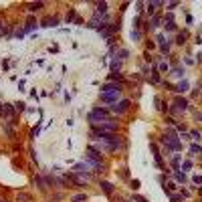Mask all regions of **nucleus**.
<instances>
[{
	"instance_id": "35",
	"label": "nucleus",
	"mask_w": 202,
	"mask_h": 202,
	"mask_svg": "<svg viewBox=\"0 0 202 202\" xmlns=\"http://www.w3.org/2000/svg\"><path fill=\"white\" fill-rule=\"evenodd\" d=\"M0 202H4V200H0Z\"/></svg>"
},
{
	"instance_id": "9",
	"label": "nucleus",
	"mask_w": 202,
	"mask_h": 202,
	"mask_svg": "<svg viewBox=\"0 0 202 202\" xmlns=\"http://www.w3.org/2000/svg\"><path fill=\"white\" fill-rule=\"evenodd\" d=\"M188 89V81H182V83H178V85H176V93H184V91Z\"/></svg>"
},
{
	"instance_id": "30",
	"label": "nucleus",
	"mask_w": 202,
	"mask_h": 202,
	"mask_svg": "<svg viewBox=\"0 0 202 202\" xmlns=\"http://www.w3.org/2000/svg\"><path fill=\"white\" fill-rule=\"evenodd\" d=\"M176 6H178V2H170V4H168V8H170V10H174Z\"/></svg>"
},
{
	"instance_id": "5",
	"label": "nucleus",
	"mask_w": 202,
	"mask_h": 202,
	"mask_svg": "<svg viewBox=\"0 0 202 202\" xmlns=\"http://www.w3.org/2000/svg\"><path fill=\"white\" fill-rule=\"evenodd\" d=\"M111 91H121V85L119 83H105L101 87V93H111Z\"/></svg>"
},
{
	"instance_id": "6",
	"label": "nucleus",
	"mask_w": 202,
	"mask_h": 202,
	"mask_svg": "<svg viewBox=\"0 0 202 202\" xmlns=\"http://www.w3.org/2000/svg\"><path fill=\"white\" fill-rule=\"evenodd\" d=\"M87 156H89L91 162H95V164H101V154L95 150V148H89V152H87Z\"/></svg>"
},
{
	"instance_id": "1",
	"label": "nucleus",
	"mask_w": 202,
	"mask_h": 202,
	"mask_svg": "<svg viewBox=\"0 0 202 202\" xmlns=\"http://www.w3.org/2000/svg\"><path fill=\"white\" fill-rule=\"evenodd\" d=\"M103 119H109V113H107V109H101V107H97V109H93V111L89 113V124H91V125L99 124V121H103Z\"/></svg>"
},
{
	"instance_id": "7",
	"label": "nucleus",
	"mask_w": 202,
	"mask_h": 202,
	"mask_svg": "<svg viewBox=\"0 0 202 202\" xmlns=\"http://www.w3.org/2000/svg\"><path fill=\"white\" fill-rule=\"evenodd\" d=\"M99 186H101V190L105 192V194H113V190H115V186H113L111 182H105V180H103V182H101Z\"/></svg>"
},
{
	"instance_id": "24",
	"label": "nucleus",
	"mask_w": 202,
	"mask_h": 202,
	"mask_svg": "<svg viewBox=\"0 0 202 202\" xmlns=\"http://www.w3.org/2000/svg\"><path fill=\"white\" fill-rule=\"evenodd\" d=\"M109 79H111V81H115V79H117V81H121V75H119V73H111Z\"/></svg>"
},
{
	"instance_id": "19",
	"label": "nucleus",
	"mask_w": 202,
	"mask_h": 202,
	"mask_svg": "<svg viewBox=\"0 0 202 202\" xmlns=\"http://www.w3.org/2000/svg\"><path fill=\"white\" fill-rule=\"evenodd\" d=\"M170 200L172 202H182V196H180V194H170Z\"/></svg>"
},
{
	"instance_id": "31",
	"label": "nucleus",
	"mask_w": 202,
	"mask_h": 202,
	"mask_svg": "<svg viewBox=\"0 0 202 202\" xmlns=\"http://www.w3.org/2000/svg\"><path fill=\"white\" fill-rule=\"evenodd\" d=\"M14 107H16V109H18V111H23V109H24V103H16V105H14Z\"/></svg>"
},
{
	"instance_id": "21",
	"label": "nucleus",
	"mask_w": 202,
	"mask_h": 202,
	"mask_svg": "<svg viewBox=\"0 0 202 202\" xmlns=\"http://www.w3.org/2000/svg\"><path fill=\"white\" fill-rule=\"evenodd\" d=\"M174 28H176V24H174V20H166V31H174Z\"/></svg>"
},
{
	"instance_id": "12",
	"label": "nucleus",
	"mask_w": 202,
	"mask_h": 202,
	"mask_svg": "<svg viewBox=\"0 0 202 202\" xmlns=\"http://www.w3.org/2000/svg\"><path fill=\"white\" fill-rule=\"evenodd\" d=\"M156 6H162V2H150V4H148V12H150V14H154Z\"/></svg>"
},
{
	"instance_id": "2",
	"label": "nucleus",
	"mask_w": 202,
	"mask_h": 202,
	"mask_svg": "<svg viewBox=\"0 0 202 202\" xmlns=\"http://www.w3.org/2000/svg\"><path fill=\"white\" fill-rule=\"evenodd\" d=\"M129 99H124V101H119V103H113L111 105V111L113 113H117V115H121V113H125L127 109H129Z\"/></svg>"
},
{
	"instance_id": "11",
	"label": "nucleus",
	"mask_w": 202,
	"mask_h": 202,
	"mask_svg": "<svg viewBox=\"0 0 202 202\" xmlns=\"http://www.w3.org/2000/svg\"><path fill=\"white\" fill-rule=\"evenodd\" d=\"M160 20H162V16H160V14H156V16L152 18V23H150V26H152V28H158V26H160Z\"/></svg>"
},
{
	"instance_id": "18",
	"label": "nucleus",
	"mask_w": 202,
	"mask_h": 202,
	"mask_svg": "<svg viewBox=\"0 0 202 202\" xmlns=\"http://www.w3.org/2000/svg\"><path fill=\"white\" fill-rule=\"evenodd\" d=\"M28 200H31L28 194H18V202H28Z\"/></svg>"
},
{
	"instance_id": "20",
	"label": "nucleus",
	"mask_w": 202,
	"mask_h": 202,
	"mask_svg": "<svg viewBox=\"0 0 202 202\" xmlns=\"http://www.w3.org/2000/svg\"><path fill=\"white\" fill-rule=\"evenodd\" d=\"M172 75H174V77H182V75H184V69H174Z\"/></svg>"
},
{
	"instance_id": "34",
	"label": "nucleus",
	"mask_w": 202,
	"mask_h": 202,
	"mask_svg": "<svg viewBox=\"0 0 202 202\" xmlns=\"http://www.w3.org/2000/svg\"><path fill=\"white\" fill-rule=\"evenodd\" d=\"M0 113H2V103H0Z\"/></svg>"
},
{
	"instance_id": "4",
	"label": "nucleus",
	"mask_w": 202,
	"mask_h": 202,
	"mask_svg": "<svg viewBox=\"0 0 202 202\" xmlns=\"http://www.w3.org/2000/svg\"><path fill=\"white\" fill-rule=\"evenodd\" d=\"M186 107H188V101H186V99H182V97H176V99H174V111H176V113L184 111Z\"/></svg>"
},
{
	"instance_id": "8",
	"label": "nucleus",
	"mask_w": 202,
	"mask_h": 202,
	"mask_svg": "<svg viewBox=\"0 0 202 202\" xmlns=\"http://www.w3.org/2000/svg\"><path fill=\"white\" fill-rule=\"evenodd\" d=\"M12 113H14V109H12L10 105H4V107H2V113H0V115H2V117H12Z\"/></svg>"
},
{
	"instance_id": "22",
	"label": "nucleus",
	"mask_w": 202,
	"mask_h": 202,
	"mask_svg": "<svg viewBox=\"0 0 202 202\" xmlns=\"http://www.w3.org/2000/svg\"><path fill=\"white\" fill-rule=\"evenodd\" d=\"M132 39H134V41H140V39H142L140 31H132Z\"/></svg>"
},
{
	"instance_id": "14",
	"label": "nucleus",
	"mask_w": 202,
	"mask_h": 202,
	"mask_svg": "<svg viewBox=\"0 0 202 202\" xmlns=\"http://www.w3.org/2000/svg\"><path fill=\"white\" fill-rule=\"evenodd\" d=\"M39 8H43V2H34V4H31V6H28V10H31V12L39 10Z\"/></svg>"
},
{
	"instance_id": "29",
	"label": "nucleus",
	"mask_w": 202,
	"mask_h": 202,
	"mask_svg": "<svg viewBox=\"0 0 202 202\" xmlns=\"http://www.w3.org/2000/svg\"><path fill=\"white\" fill-rule=\"evenodd\" d=\"M192 180H194L196 184H202V176H194V178H192Z\"/></svg>"
},
{
	"instance_id": "3",
	"label": "nucleus",
	"mask_w": 202,
	"mask_h": 202,
	"mask_svg": "<svg viewBox=\"0 0 202 202\" xmlns=\"http://www.w3.org/2000/svg\"><path fill=\"white\" fill-rule=\"evenodd\" d=\"M121 97V91H111V93H101V101L105 103H117V99Z\"/></svg>"
},
{
	"instance_id": "16",
	"label": "nucleus",
	"mask_w": 202,
	"mask_h": 202,
	"mask_svg": "<svg viewBox=\"0 0 202 202\" xmlns=\"http://www.w3.org/2000/svg\"><path fill=\"white\" fill-rule=\"evenodd\" d=\"M119 67H121V63H119V61H113V63H111V73H117Z\"/></svg>"
},
{
	"instance_id": "25",
	"label": "nucleus",
	"mask_w": 202,
	"mask_h": 202,
	"mask_svg": "<svg viewBox=\"0 0 202 202\" xmlns=\"http://www.w3.org/2000/svg\"><path fill=\"white\" fill-rule=\"evenodd\" d=\"M140 188V180H132V190H137Z\"/></svg>"
},
{
	"instance_id": "15",
	"label": "nucleus",
	"mask_w": 202,
	"mask_h": 202,
	"mask_svg": "<svg viewBox=\"0 0 202 202\" xmlns=\"http://www.w3.org/2000/svg\"><path fill=\"white\" fill-rule=\"evenodd\" d=\"M176 43H178V45H184V43H186V33H180L178 39H176Z\"/></svg>"
},
{
	"instance_id": "10",
	"label": "nucleus",
	"mask_w": 202,
	"mask_h": 202,
	"mask_svg": "<svg viewBox=\"0 0 202 202\" xmlns=\"http://www.w3.org/2000/svg\"><path fill=\"white\" fill-rule=\"evenodd\" d=\"M105 12H107V2H99L97 4V16L99 14H105Z\"/></svg>"
},
{
	"instance_id": "13",
	"label": "nucleus",
	"mask_w": 202,
	"mask_h": 202,
	"mask_svg": "<svg viewBox=\"0 0 202 202\" xmlns=\"http://www.w3.org/2000/svg\"><path fill=\"white\" fill-rule=\"evenodd\" d=\"M57 24V18H45L43 20V26H55Z\"/></svg>"
},
{
	"instance_id": "17",
	"label": "nucleus",
	"mask_w": 202,
	"mask_h": 202,
	"mask_svg": "<svg viewBox=\"0 0 202 202\" xmlns=\"http://www.w3.org/2000/svg\"><path fill=\"white\" fill-rule=\"evenodd\" d=\"M87 200V194H77V196H73V202H83Z\"/></svg>"
},
{
	"instance_id": "23",
	"label": "nucleus",
	"mask_w": 202,
	"mask_h": 202,
	"mask_svg": "<svg viewBox=\"0 0 202 202\" xmlns=\"http://www.w3.org/2000/svg\"><path fill=\"white\" fill-rule=\"evenodd\" d=\"M176 180H180V182H186V176H184L182 172H176Z\"/></svg>"
},
{
	"instance_id": "32",
	"label": "nucleus",
	"mask_w": 202,
	"mask_h": 202,
	"mask_svg": "<svg viewBox=\"0 0 202 202\" xmlns=\"http://www.w3.org/2000/svg\"><path fill=\"white\" fill-rule=\"evenodd\" d=\"M0 34H4V24L0 23Z\"/></svg>"
},
{
	"instance_id": "28",
	"label": "nucleus",
	"mask_w": 202,
	"mask_h": 202,
	"mask_svg": "<svg viewBox=\"0 0 202 202\" xmlns=\"http://www.w3.org/2000/svg\"><path fill=\"white\" fill-rule=\"evenodd\" d=\"M134 200H135V202H148L144 196H134Z\"/></svg>"
},
{
	"instance_id": "26",
	"label": "nucleus",
	"mask_w": 202,
	"mask_h": 202,
	"mask_svg": "<svg viewBox=\"0 0 202 202\" xmlns=\"http://www.w3.org/2000/svg\"><path fill=\"white\" fill-rule=\"evenodd\" d=\"M190 152H192V154H200V146H196V144H194V146L190 148Z\"/></svg>"
},
{
	"instance_id": "33",
	"label": "nucleus",
	"mask_w": 202,
	"mask_h": 202,
	"mask_svg": "<svg viewBox=\"0 0 202 202\" xmlns=\"http://www.w3.org/2000/svg\"><path fill=\"white\" fill-rule=\"evenodd\" d=\"M196 119H202V113H198V111H196Z\"/></svg>"
},
{
	"instance_id": "27",
	"label": "nucleus",
	"mask_w": 202,
	"mask_h": 202,
	"mask_svg": "<svg viewBox=\"0 0 202 202\" xmlns=\"http://www.w3.org/2000/svg\"><path fill=\"white\" fill-rule=\"evenodd\" d=\"M73 16H75V10H69V14H67V23H71V20H73Z\"/></svg>"
}]
</instances>
